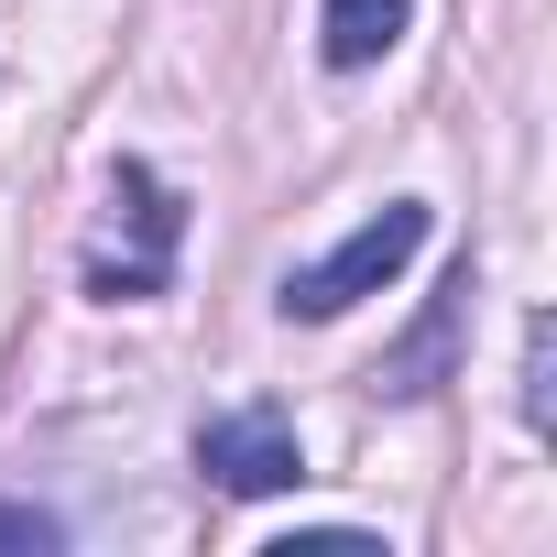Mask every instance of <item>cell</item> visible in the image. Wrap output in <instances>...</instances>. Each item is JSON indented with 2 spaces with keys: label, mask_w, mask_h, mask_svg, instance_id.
<instances>
[{
  "label": "cell",
  "mask_w": 557,
  "mask_h": 557,
  "mask_svg": "<svg viewBox=\"0 0 557 557\" xmlns=\"http://www.w3.org/2000/svg\"><path fill=\"white\" fill-rule=\"evenodd\" d=\"M426 230H437V208L426 197H394V208H372L329 262H296L285 273V285H273V307H285V318H350L361 296H383L394 285V273L426 251Z\"/></svg>",
  "instance_id": "6da1fadb"
},
{
  "label": "cell",
  "mask_w": 557,
  "mask_h": 557,
  "mask_svg": "<svg viewBox=\"0 0 557 557\" xmlns=\"http://www.w3.org/2000/svg\"><path fill=\"white\" fill-rule=\"evenodd\" d=\"M110 230H132V251H121V240H99V251H88V296H110V307L164 296L175 240H186V197H175L153 164H110Z\"/></svg>",
  "instance_id": "7a4b0ae2"
},
{
  "label": "cell",
  "mask_w": 557,
  "mask_h": 557,
  "mask_svg": "<svg viewBox=\"0 0 557 557\" xmlns=\"http://www.w3.org/2000/svg\"><path fill=\"white\" fill-rule=\"evenodd\" d=\"M197 470H208L219 492L262 503V492H296V481H307V448H296V426L273 416V405H251V416H208V426H197Z\"/></svg>",
  "instance_id": "3957f363"
},
{
  "label": "cell",
  "mask_w": 557,
  "mask_h": 557,
  "mask_svg": "<svg viewBox=\"0 0 557 557\" xmlns=\"http://www.w3.org/2000/svg\"><path fill=\"white\" fill-rule=\"evenodd\" d=\"M405 23H416V0H329V12H318V55L339 77H361V66H383L405 45Z\"/></svg>",
  "instance_id": "277c9868"
},
{
  "label": "cell",
  "mask_w": 557,
  "mask_h": 557,
  "mask_svg": "<svg viewBox=\"0 0 557 557\" xmlns=\"http://www.w3.org/2000/svg\"><path fill=\"white\" fill-rule=\"evenodd\" d=\"M459 307H470V262L448 273V296L426 307V329H416V339H405V350H394L372 383H383V394H426V383H437V361H448V329H459Z\"/></svg>",
  "instance_id": "5b68a950"
},
{
  "label": "cell",
  "mask_w": 557,
  "mask_h": 557,
  "mask_svg": "<svg viewBox=\"0 0 557 557\" xmlns=\"http://www.w3.org/2000/svg\"><path fill=\"white\" fill-rule=\"evenodd\" d=\"M524 426H557V318L524 329Z\"/></svg>",
  "instance_id": "8992f818"
},
{
  "label": "cell",
  "mask_w": 557,
  "mask_h": 557,
  "mask_svg": "<svg viewBox=\"0 0 557 557\" xmlns=\"http://www.w3.org/2000/svg\"><path fill=\"white\" fill-rule=\"evenodd\" d=\"M0 546H12V557H45V546H55V513H34V503H0Z\"/></svg>",
  "instance_id": "52a82bcc"
}]
</instances>
